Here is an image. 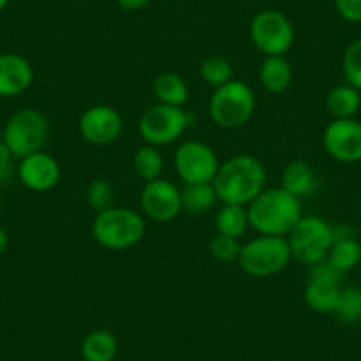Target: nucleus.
Returning a JSON list of instances; mask_svg holds the SVG:
<instances>
[{"mask_svg": "<svg viewBox=\"0 0 361 361\" xmlns=\"http://www.w3.org/2000/svg\"><path fill=\"white\" fill-rule=\"evenodd\" d=\"M267 170L259 158L238 154L220 163L213 186L221 204L248 206L262 190H266Z\"/></svg>", "mask_w": 361, "mask_h": 361, "instance_id": "1", "label": "nucleus"}, {"mask_svg": "<svg viewBox=\"0 0 361 361\" xmlns=\"http://www.w3.org/2000/svg\"><path fill=\"white\" fill-rule=\"evenodd\" d=\"M250 227L264 235L287 238L294 225L303 216L301 200L286 190L266 188L246 206Z\"/></svg>", "mask_w": 361, "mask_h": 361, "instance_id": "2", "label": "nucleus"}, {"mask_svg": "<svg viewBox=\"0 0 361 361\" xmlns=\"http://www.w3.org/2000/svg\"><path fill=\"white\" fill-rule=\"evenodd\" d=\"M145 234V221L138 211L131 207H110L96 213L92 220V238L102 248L123 252L133 248Z\"/></svg>", "mask_w": 361, "mask_h": 361, "instance_id": "3", "label": "nucleus"}, {"mask_svg": "<svg viewBox=\"0 0 361 361\" xmlns=\"http://www.w3.org/2000/svg\"><path fill=\"white\" fill-rule=\"evenodd\" d=\"M293 260L287 238L259 234L241 246L238 264L246 275L253 279L279 275Z\"/></svg>", "mask_w": 361, "mask_h": 361, "instance_id": "4", "label": "nucleus"}, {"mask_svg": "<svg viewBox=\"0 0 361 361\" xmlns=\"http://www.w3.org/2000/svg\"><path fill=\"white\" fill-rule=\"evenodd\" d=\"M255 112V94L241 80H232L213 90L209 98V116L224 130L243 128Z\"/></svg>", "mask_w": 361, "mask_h": 361, "instance_id": "5", "label": "nucleus"}, {"mask_svg": "<svg viewBox=\"0 0 361 361\" xmlns=\"http://www.w3.org/2000/svg\"><path fill=\"white\" fill-rule=\"evenodd\" d=\"M50 135V123L37 109H22L13 114L2 130V142L18 159L43 151Z\"/></svg>", "mask_w": 361, "mask_h": 361, "instance_id": "6", "label": "nucleus"}, {"mask_svg": "<svg viewBox=\"0 0 361 361\" xmlns=\"http://www.w3.org/2000/svg\"><path fill=\"white\" fill-rule=\"evenodd\" d=\"M287 243L293 259L310 267L329 255L333 246V227L317 214H303L287 235Z\"/></svg>", "mask_w": 361, "mask_h": 361, "instance_id": "7", "label": "nucleus"}, {"mask_svg": "<svg viewBox=\"0 0 361 361\" xmlns=\"http://www.w3.org/2000/svg\"><path fill=\"white\" fill-rule=\"evenodd\" d=\"M190 123L192 119L185 109L156 103L142 114L138 131L147 145L163 147L179 140L190 128Z\"/></svg>", "mask_w": 361, "mask_h": 361, "instance_id": "8", "label": "nucleus"}, {"mask_svg": "<svg viewBox=\"0 0 361 361\" xmlns=\"http://www.w3.org/2000/svg\"><path fill=\"white\" fill-rule=\"evenodd\" d=\"M294 37L296 32L290 20L275 9L257 13L250 23V39L264 57L286 55L293 48Z\"/></svg>", "mask_w": 361, "mask_h": 361, "instance_id": "9", "label": "nucleus"}, {"mask_svg": "<svg viewBox=\"0 0 361 361\" xmlns=\"http://www.w3.org/2000/svg\"><path fill=\"white\" fill-rule=\"evenodd\" d=\"M173 169L185 185L213 183L220 169V159L206 142L185 140L173 152Z\"/></svg>", "mask_w": 361, "mask_h": 361, "instance_id": "10", "label": "nucleus"}, {"mask_svg": "<svg viewBox=\"0 0 361 361\" xmlns=\"http://www.w3.org/2000/svg\"><path fill=\"white\" fill-rule=\"evenodd\" d=\"M322 145L338 163L361 161V123L356 117L333 119L322 133Z\"/></svg>", "mask_w": 361, "mask_h": 361, "instance_id": "11", "label": "nucleus"}, {"mask_svg": "<svg viewBox=\"0 0 361 361\" xmlns=\"http://www.w3.org/2000/svg\"><path fill=\"white\" fill-rule=\"evenodd\" d=\"M140 207L149 220L156 224H169L176 220L180 207V190L173 185L172 180L163 177L145 183L140 193Z\"/></svg>", "mask_w": 361, "mask_h": 361, "instance_id": "12", "label": "nucleus"}, {"mask_svg": "<svg viewBox=\"0 0 361 361\" xmlns=\"http://www.w3.org/2000/svg\"><path fill=\"white\" fill-rule=\"evenodd\" d=\"M123 116L110 105L89 106L78 121L80 135L92 145L114 144L123 133Z\"/></svg>", "mask_w": 361, "mask_h": 361, "instance_id": "13", "label": "nucleus"}, {"mask_svg": "<svg viewBox=\"0 0 361 361\" xmlns=\"http://www.w3.org/2000/svg\"><path fill=\"white\" fill-rule=\"evenodd\" d=\"M62 170L57 159L44 151L32 152L20 159L18 177L27 190L44 193L54 190L61 183Z\"/></svg>", "mask_w": 361, "mask_h": 361, "instance_id": "14", "label": "nucleus"}, {"mask_svg": "<svg viewBox=\"0 0 361 361\" xmlns=\"http://www.w3.org/2000/svg\"><path fill=\"white\" fill-rule=\"evenodd\" d=\"M34 82V68L23 55L0 54V98L9 99L23 94Z\"/></svg>", "mask_w": 361, "mask_h": 361, "instance_id": "15", "label": "nucleus"}, {"mask_svg": "<svg viewBox=\"0 0 361 361\" xmlns=\"http://www.w3.org/2000/svg\"><path fill=\"white\" fill-rule=\"evenodd\" d=\"M280 188L286 190L296 199H308L317 190V176L312 165L303 159H294L287 163L282 172V185Z\"/></svg>", "mask_w": 361, "mask_h": 361, "instance_id": "16", "label": "nucleus"}, {"mask_svg": "<svg viewBox=\"0 0 361 361\" xmlns=\"http://www.w3.org/2000/svg\"><path fill=\"white\" fill-rule=\"evenodd\" d=\"M294 71L290 62L283 55H269L264 57L259 68V82L262 89L271 94H282L290 87Z\"/></svg>", "mask_w": 361, "mask_h": 361, "instance_id": "17", "label": "nucleus"}, {"mask_svg": "<svg viewBox=\"0 0 361 361\" xmlns=\"http://www.w3.org/2000/svg\"><path fill=\"white\" fill-rule=\"evenodd\" d=\"M361 109V90L347 82L333 87L326 96V110L333 119H350L356 117Z\"/></svg>", "mask_w": 361, "mask_h": 361, "instance_id": "18", "label": "nucleus"}, {"mask_svg": "<svg viewBox=\"0 0 361 361\" xmlns=\"http://www.w3.org/2000/svg\"><path fill=\"white\" fill-rule=\"evenodd\" d=\"M152 92H154L158 103L169 106L183 109L190 99L188 83L177 73H161L156 76V80L152 82Z\"/></svg>", "mask_w": 361, "mask_h": 361, "instance_id": "19", "label": "nucleus"}, {"mask_svg": "<svg viewBox=\"0 0 361 361\" xmlns=\"http://www.w3.org/2000/svg\"><path fill=\"white\" fill-rule=\"evenodd\" d=\"M340 289L336 283L319 282V280H308L303 290V300L308 308L317 314H335L338 305Z\"/></svg>", "mask_w": 361, "mask_h": 361, "instance_id": "20", "label": "nucleus"}, {"mask_svg": "<svg viewBox=\"0 0 361 361\" xmlns=\"http://www.w3.org/2000/svg\"><path fill=\"white\" fill-rule=\"evenodd\" d=\"M117 349H119V342H117L116 335L109 329H94L83 338L82 347V357L85 361H114Z\"/></svg>", "mask_w": 361, "mask_h": 361, "instance_id": "21", "label": "nucleus"}, {"mask_svg": "<svg viewBox=\"0 0 361 361\" xmlns=\"http://www.w3.org/2000/svg\"><path fill=\"white\" fill-rule=\"evenodd\" d=\"M220 202L213 183L185 185L180 190V207L185 213L204 214Z\"/></svg>", "mask_w": 361, "mask_h": 361, "instance_id": "22", "label": "nucleus"}, {"mask_svg": "<svg viewBox=\"0 0 361 361\" xmlns=\"http://www.w3.org/2000/svg\"><path fill=\"white\" fill-rule=\"evenodd\" d=\"M214 225H216V234L239 239L250 227L248 209L246 206H238V204H221L214 216Z\"/></svg>", "mask_w": 361, "mask_h": 361, "instance_id": "23", "label": "nucleus"}, {"mask_svg": "<svg viewBox=\"0 0 361 361\" xmlns=\"http://www.w3.org/2000/svg\"><path fill=\"white\" fill-rule=\"evenodd\" d=\"M131 165H133L135 173L140 179H144L145 183H149V180H154L161 177L165 159H163V154L159 152L158 147L145 144L144 147H138L135 151Z\"/></svg>", "mask_w": 361, "mask_h": 361, "instance_id": "24", "label": "nucleus"}, {"mask_svg": "<svg viewBox=\"0 0 361 361\" xmlns=\"http://www.w3.org/2000/svg\"><path fill=\"white\" fill-rule=\"evenodd\" d=\"M200 78L206 85L218 89V87L225 85V83L234 80V69L228 59L221 57V55H209L200 62Z\"/></svg>", "mask_w": 361, "mask_h": 361, "instance_id": "25", "label": "nucleus"}, {"mask_svg": "<svg viewBox=\"0 0 361 361\" xmlns=\"http://www.w3.org/2000/svg\"><path fill=\"white\" fill-rule=\"evenodd\" d=\"M336 319L347 326H356L361 322V287L347 286L340 289L338 305L335 310Z\"/></svg>", "mask_w": 361, "mask_h": 361, "instance_id": "26", "label": "nucleus"}, {"mask_svg": "<svg viewBox=\"0 0 361 361\" xmlns=\"http://www.w3.org/2000/svg\"><path fill=\"white\" fill-rule=\"evenodd\" d=\"M328 259L345 275L347 271H353L361 262V243L356 238L342 239L333 243Z\"/></svg>", "mask_w": 361, "mask_h": 361, "instance_id": "27", "label": "nucleus"}, {"mask_svg": "<svg viewBox=\"0 0 361 361\" xmlns=\"http://www.w3.org/2000/svg\"><path fill=\"white\" fill-rule=\"evenodd\" d=\"M85 199H87V204H89L96 213H102V211L114 207L116 192H114L112 183L106 179L90 180V185L87 186Z\"/></svg>", "mask_w": 361, "mask_h": 361, "instance_id": "28", "label": "nucleus"}, {"mask_svg": "<svg viewBox=\"0 0 361 361\" xmlns=\"http://www.w3.org/2000/svg\"><path fill=\"white\" fill-rule=\"evenodd\" d=\"M342 71L345 82L361 90V37L354 39L343 51Z\"/></svg>", "mask_w": 361, "mask_h": 361, "instance_id": "29", "label": "nucleus"}, {"mask_svg": "<svg viewBox=\"0 0 361 361\" xmlns=\"http://www.w3.org/2000/svg\"><path fill=\"white\" fill-rule=\"evenodd\" d=\"M241 246L239 239L216 234L209 243V253L218 262H238L241 255Z\"/></svg>", "mask_w": 361, "mask_h": 361, "instance_id": "30", "label": "nucleus"}, {"mask_svg": "<svg viewBox=\"0 0 361 361\" xmlns=\"http://www.w3.org/2000/svg\"><path fill=\"white\" fill-rule=\"evenodd\" d=\"M343 279V273L326 257L321 262L308 267V280H319V282H329L340 286Z\"/></svg>", "mask_w": 361, "mask_h": 361, "instance_id": "31", "label": "nucleus"}, {"mask_svg": "<svg viewBox=\"0 0 361 361\" xmlns=\"http://www.w3.org/2000/svg\"><path fill=\"white\" fill-rule=\"evenodd\" d=\"M336 13L345 22L360 23L361 22V0H333Z\"/></svg>", "mask_w": 361, "mask_h": 361, "instance_id": "32", "label": "nucleus"}, {"mask_svg": "<svg viewBox=\"0 0 361 361\" xmlns=\"http://www.w3.org/2000/svg\"><path fill=\"white\" fill-rule=\"evenodd\" d=\"M13 159H15L13 152L0 140V183H4L13 176Z\"/></svg>", "mask_w": 361, "mask_h": 361, "instance_id": "33", "label": "nucleus"}, {"mask_svg": "<svg viewBox=\"0 0 361 361\" xmlns=\"http://www.w3.org/2000/svg\"><path fill=\"white\" fill-rule=\"evenodd\" d=\"M331 227H333V243L342 241V239L356 238V232H354V228L350 227L349 224H345V221H340V224L331 225Z\"/></svg>", "mask_w": 361, "mask_h": 361, "instance_id": "34", "label": "nucleus"}, {"mask_svg": "<svg viewBox=\"0 0 361 361\" xmlns=\"http://www.w3.org/2000/svg\"><path fill=\"white\" fill-rule=\"evenodd\" d=\"M116 2L124 11H140V9L147 8L152 0H116Z\"/></svg>", "mask_w": 361, "mask_h": 361, "instance_id": "35", "label": "nucleus"}, {"mask_svg": "<svg viewBox=\"0 0 361 361\" xmlns=\"http://www.w3.org/2000/svg\"><path fill=\"white\" fill-rule=\"evenodd\" d=\"M8 246H9V234L8 231L0 225V255L8 250Z\"/></svg>", "mask_w": 361, "mask_h": 361, "instance_id": "36", "label": "nucleus"}, {"mask_svg": "<svg viewBox=\"0 0 361 361\" xmlns=\"http://www.w3.org/2000/svg\"><path fill=\"white\" fill-rule=\"evenodd\" d=\"M8 4H9V0H0V13L4 11L6 8H8Z\"/></svg>", "mask_w": 361, "mask_h": 361, "instance_id": "37", "label": "nucleus"}, {"mask_svg": "<svg viewBox=\"0 0 361 361\" xmlns=\"http://www.w3.org/2000/svg\"><path fill=\"white\" fill-rule=\"evenodd\" d=\"M0 213H2V195H0Z\"/></svg>", "mask_w": 361, "mask_h": 361, "instance_id": "38", "label": "nucleus"}, {"mask_svg": "<svg viewBox=\"0 0 361 361\" xmlns=\"http://www.w3.org/2000/svg\"><path fill=\"white\" fill-rule=\"evenodd\" d=\"M360 214H361V202H360Z\"/></svg>", "mask_w": 361, "mask_h": 361, "instance_id": "39", "label": "nucleus"}]
</instances>
